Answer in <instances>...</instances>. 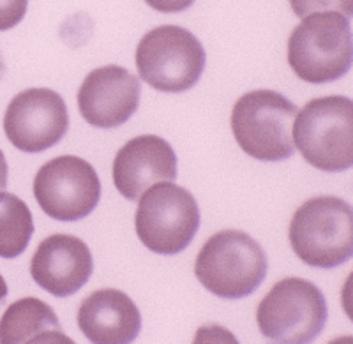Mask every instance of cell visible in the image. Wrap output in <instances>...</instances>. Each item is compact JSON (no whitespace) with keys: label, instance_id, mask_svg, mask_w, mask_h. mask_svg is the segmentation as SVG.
I'll use <instances>...</instances> for the list:
<instances>
[{"label":"cell","instance_id":"1","mask_svg":"<svg viewBox=\"0 0 353 344\" xmlns=\"http://www.w3.org/2000/svg\"><path fill=\"white\" fill-rule=\"evenodd\" d=\"M352 25L339 12H314L302 18L288 39V64L305 83L339 80L352 69Z\"/></svg>","mask_w":353,"mask_h":344},{"label":"cell","instance_id":"2","mask_svg":"<svg viewBox=\"0 0 353 344\" xmlns=\"http://www.w3.org/2000/svg\"><path fill=\"white\" fill-rule=\"evenodd\" d=\"M194 276L212 295L244 299L260 288L267 276V256L248 233L225 230L212 235L198 252Z\"/></svg>","mask_w":353,"mask_h":344},{"label":"cell","instance_id":"3","mask_svg":"<svg viewBox=\"0 0 353 344\" xmlns=\"http://www.w3.org/2000/svg\"><path fill=\"white\" fill-rule=\"evenodd\" d=\"M293 145L321 172L353 166V103L345 96L313 99L293 122Z\"/></svg>","mask_w":353,"mask_h":344},{"label":"cell","instance_id":"4","mask_svg":"<svg viewBox=\"0 0 353 344\" xmlns=\"http://www.w3.org/2000/svg\"><path fill=\"white\" fill-rule=\"evenodd\" d=\"M290 244L305 265L336 268L353 254V208L334 196L311 198L290 224Z\"/></svg>","mask_w":353,"mask_h":344},{"label":"cell","instance_id":"5","mask_svg":"<svg viewBox=\"0 0 353 344\" xmlns=\"http://www.w3.org/2000/svg\"><path fill=\"white\" fill-rule=\"evenodd\" d=\"M297 106L274 90H253L235 103L233 136L248 156L260 161H285L293 156V122Z\"/></svg>","mask_w":353,"mask_h":344},{"label":"cell","instance_id":"6","mask_svg":"<svg viewBox=\"0 0 353 344\" xmlns=\"http://www.w3.org/2000/svg\"><path fill=\"white\" fill-rule=\"evenodd\" d=\"M329 318L323 293L316 284L301 277H286L274 284L256 311L265 339L283 344L313 343Z\"/></svg>","mask_w":353,"mask_h":344},{"label":"cell","instance_id":"7","mask_svg":"<svg viewBox=\"0 0 353 344\" xmlns=\"http://www.w3.org/2000/svg\"><path fill=\"white\" fill-rule=\"evenodd\" d=\"M140 78L159 92H185L203 74L205 50L196 36L176 25H163L145 34L137 48Z\"/></svg>","mask_w":353,"mask_h":344},{"label":"cell","instance_id":"8","mask_svg":"<svg viewBox=\"0 0 353 344\" xmlns=\"http://www.w3.org/2000/svg\"><path fill=\"white\" fill-rule=\"evenodd\" d=\"M134 226L145 247L172 256L188 249L196 236L200 208L188 189L157 182L140 196Z\"/></svg>","mask_w":353,"mask_h":344},{"label":"cell","instance_id":"9","mask_svg":"<svg viewBox=\"0 0 353 344\" xmlns=\"http://www.w3.org/2000/svg\"><path fill=\"white\" fill-rule=\"evenodd\" d=\"M34 196L46 216L74 223L94 212L99 203V176L92 164L81 157H55L37 172Z\"/></svg>","mask_w":353,"mask_h":344},{"label":"cell","instance_id":"10","mask_svg":"<svg viewBox=\"0 0 353 344\" xmlns=\"http://www.w3.org/2000/svg\"><path fill=\"white\" fill-rule=\"evenodd\" d=\"M69 113L65 101L52 88H28L9 103L4 115L8 140L18 150L37 154L65 136Z\"/></svg>","mask_w":353,"mask_h":344},{"label":"cell","instance_id":"11","mask_svg":"<svg viewBox=\"0 0 353 344\" xmlns=\"http://www.w3.org/2000/svg\"><path fill=\"white\" fill-rule=\"evenodd\" d=\"M141 85L121 65H105L87 74L78 90V108L85 122L94 128L113 129L137 113Z\"/></svg>","mask_w":353,"mask_h":344},{"label":"cell","instance_id":"12","mask_svg":"<svg viewBox=\"0 0 353 344\" xmlns=\"http://www.w3.org/2000/svg\"><path fill=\"white\" fill-rule=\"evenodd\" d=\"M94 272L90 249L72 235H52L37 245L30 276L53 296L65 299L80 292Z\"/></svg>","mask_w":353,"mask_h":344},{"label":"cell","instance_id":"13","mask_svg":"<svg viewBox=\"0 0 353 344\" xmlns=\"http://www.w3.org/2000/svg\"><path fill=\"white\" fill-rule=\"evenodd\" d=\"M175 179L176 156L172 145L154 134L132 138L113 161V184L129 201L140 200L157 182H173Z\"/></svg>","mask_w":353,"mask_h":344},{"label":"cell","instance_id":"14","mask_svg":"<svg viewBox=\"0 0 353 344\" xmlns=\"http://www.w3.org/2000/svg\"><path fill=\"white\" fill-rule=\"evenodd\" d=\"M78 327L94 344H129L140 336L137 304L121 290H99L78 307Z\"/></svg>","mask_w":353,"mask_h":344},{"label":"cell","instance_id":"15","mask_svg":"<svg viewBox=\"0 0 353 344\" xmlns=\"http://www.w3.org/2000/svg\"><path fill=\"white\" fill-rule=\"evenodd\" d=\"M71 343L62 334L61 321L46 302L25 296L8 307L0 318V344Z\"/></svg>","mask_w":353,"mask_h":344},{"label":"cell","instance_id":"16","mask_svg":"<svg viewBox=\"0 0 353 344\" xmlns=\"http://www.w3.org/2000/svg\"><path fill=\"white\" fill-rule=\"evenodd\" d=\"M34 233V219L30 208L23 200L0 192V258H18L28 247Z\"/></svg>","mask_w":353,"mask_h":344},{"label":"cell","instance_id":"17","mask_svg":"<svg viewBox=\"0 0 353 344\" xmlns=\"http://www.w3.org/2000/svg\"><path fill=\"white\" fill-rule=\"evenodd\" d=\"M290 6L299 18L325 11L339 12L346 18L353 14V0H290Z\"/></svg>","mask_w":353,"mask_h":344},{"label":"cell","instance_id":"18","mask_svg":"<svg viewBox=\"0 0 353 344\" xmlns=\"http://www.w3.org/2000/svg\"><path fill=\"white\" fill-rule=\"evenodd\" d=\"M28 0H0V32L14 28L27 14Z\"/></svg>","mask_w":353,"mask_h":344},{"label":"cell","instance_id":"19","mask_svg":"<svg viewBox=\"0 0 353 344\" xmlns=\"http://www.w3.org/2000/svg\"><path fill=\"white\" fill-rule=\"evenodd\" d=\"M147 6L165 14H173V12H181L189 9L194 4V0H145Z\"/></svg>","mask_w":353,"mask_h":344},{"label":"cell","instance_id":"20","mask_svg":"<svg viewBox=\"0 0 353 344\" xmlns=\"http://www.w3.org/2000/svg\"><path fill=\"white\" fill-rule=\"evenodd\" d=\"M8 185V161H6L4 152L0 150V191Z\"/></svg>","mask_w":353,"mask_h":344},{"label":"cell","instance_id":"21","mask_svg":"<svg viewBox=\"0 0 353 344\" xmlns=\"http://www.w3.org/2000/svg\"><path fill=\"white\" fill-rule=\"evenodd\" d=\"M6 296H8V284H6L2 274H0V302H4Z\"/></svg>","mask_w":353,"mask_h":344},{"label":"cell","instance_id":"22","mask_svg":"<svg viewBox=\"0 0 353 344\" xmlns=\"http://www.w3.org/2000/svg\"><path fill=\"white\" fill-rule=\"evenodd\" d=\"M4 71H6V64H4V59H2V53H0V78L4 77Z\"/></svg>","mask_w":353,"mask_h":344}]
</instances>
